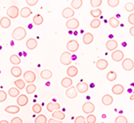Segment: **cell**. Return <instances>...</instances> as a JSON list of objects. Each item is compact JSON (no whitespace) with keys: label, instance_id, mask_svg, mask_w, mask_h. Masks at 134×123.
<instances>
[{"label":"cell","instance_id":"obj_25","mask_svg":"<svg viewBox=\"0 0 134 123\" xmlns=\"http://www.w3.org/2000/svg\"><path fill=\"white\" fill-rule=\"evenodd\" d=\"M61 85H62V87H64V88L69 89L70 87L72 86V80H71V78H70V77H65V78L62 79Z\"/></svg>","mask_w":134,"mask_h":123},{"label":"cell","instance_id":"obj_42","mask_svg":"<svg viewBox=\"0 0 134 123\" xmlns=\"http://www.w3.org/2000/svg\"><path fill=\"white\" fill-rule=\"evenodd\" d=\"M85 120H86V122L87 123H95L97 119H96V116L92 113V114H88L87 117L85 118Z\"/></svg>","mask_w":134,"mask_h":123},{"label":"cell","instance_id":"obj_48","mask_svg":"<svg viewBox=\"0 0 134 123\" xmlns=\"http://www.w3.org/2000/svg\"><path fill=\"white\" fill-rule=\"evenodd\" d=\"M127 21H128V23H129L130 25L134 26V13H131L130 15L128 16V18H127Z\"/></svg>","mask_w":134,"mask_h":123},{"label":"cell","instance_id":"obj_36","mask_svg":"<svg viewBox=\"0 0 134 123\" xmlns=\"http://www.w3.org/2000/svg\"><path fill=\"white\" fill-rule=\"evenodd\" d=\"M48 119L44 114H39V115L34 119V123H47Z\"/></svg>","mask_w":134,"mask_h":123},{"label":"cell","instance_id":"obj_12","mask_svg":"<svg viewBox=\"0 0 134 123\" xmlns=\"http://www.w3.org/2000/svg\"><path fill=\"white\" fill-rule=\"evenodd\" d=\"M118 45H119V43L115 40H109L106 42V48L110 51H115V49L118 48Z\"/></svg>","mask_w":134,"mask_h":123},{"label":"cell","instance_id":"obj_44","mask_svg":"<svg viewBox=\"0 0 134 123\" xmlns=\"http://www.w3.org/2000/svg\"><path fill=\"white\" fill-rule=\"evenodd\" d=\"M101 4H102V0H90V5L95 9H97Z\"/></svg>","mask_w":134,"mask_h":123},{"label":"cell","instance_id":"obj_14","mask_svg":"<svg viewBox=\"0 0 134 123\" xmlns=\"http://www.w3.org/2000/svg\"><path fill=\"white\" fill-rule=\"evenodd\" d=\"M66 96L69 99H75L77 97V91L75 89V87H70L66 91Z\"/></svg>","mask_w":134,"mask_h":123},{"label":"cell","instance_id":"obj_15","mask_svg":"<svg viewBox=\"0 0 134 123\" xmlns=\"http://www.w3.org/2000/svg\"><path fill=\"white\" fill-rule=\"evenodd\" d=\"M26 46L27 49H30V50H34V49L36 48V46H37V41L35 40V38H29L26 42Z\"/></svg>","mask_w":134,"mask_h":123},{"label":"cell","instance_id":"obj_19","mask_svg":"<svg viewBox=\"0 0 134 123\" xmlns=\"http://www.w3.org/2000/svg\"><path fill=\"white\" fill-rule=\"evenodd\" d=\"M112 92L114 95H118L119 96V95H121L124 92V88L120 84H115V86L112 88Z\"/></svg>","mask_w":134,"mask_h":123},{"label":"cell","instance_id":"obj_41","mask_svg":"<svg viewBox=\"0 0 134 123\" xmlns=\"http://www.w3.org/2000/svg\"><path fill=\"white\" fill-rule=\"evenodd\" d=\"M115 123H128V120H127V118L125 117V116L119 115L115 118Z\"/></svg>","mask_w":134,"mask_h":123},{"label":"cell","instance_id":"obj_45","mask_svg":"<svg viewBox=\"0 0 134 123\" xmlns=\"http://www.w3.org/2000/svg\"><path fill=\"white\" fill-rule=\"evenodd\" d=\"M108 5L110 7L112 8H115L116 6H119V0H108Z\"/></svg>","mask_w":134,"mask_h":123},{"label":"cell","instance_id":"obj_32","mask_svg":"<svg viewBox=\"0 0 134 123\" xmlns=\"http://www.w3.org/2000/svg\"><path fill=\"white\" fill-rule=\"evenodd\" d=\"M109 24H110V26L115 29V28H118L119 26V21L118 18H115V17H111V18L109 19Z\"/></svg>","mask_w":134,"mask_h":123},{"label":"cell","instance_id":"obj_49","mask_svg":"<svg viewBox=\"0 0 134 123\" xmlns=\"http://www.w3.org/2000/svg\"><path fill=\"white\" fill-rule=\"evenodd\" d=\"M10 123H23V120L21 117H14V118H12Z\"/></svg>","mask_w":134,"mask_h":123},{"label":"cell","instance_id":"obj_31","mask_svg":"<svg viewBox=\"0 0 134 123\" xmlns=\"http://www.w3.org/2000/svg\"><path fill=\"white\" fill-rule=\"evenodd\" d=\"M14 84H15L16 88L18 90H23L26 88V82L24 80H22V79H17L14 82Z\"/></svg>","mask_w":134,"mask_h":123},{"label":"cell","instance_id":"obj_5","mask_svg":"<svg viewBox=\"0 0 134 123\" xmlns=\"http://www.w3.org/2000/svg\"><path fill=\"white\" fill-rule=\"evenodd\" d=\"M95 110V105L91 101H87L84 105H82V111L86 114H92Z\"/></svg>","mask_w":134,"mask_h":123},{"label":"cell","instance_id":"obj_40","mask_svg":"<svg viewBox=\"0 0 134 123\" xmlns=\"http://www.w3.org/2000/svg\"><path fill=\"white\" fill-rule=\"evenodd\" d=\"M124 9H125V11L129 12V13H132L134 11V4L132 2H127L125 3L124 5Z\"/></svg>","mask_w":134,"mask_h":123},{"label":"cell","instance_id":"obj_3","mask_svg":"<svg viewBox=\"0 0 134 123\" xmlns=\"http://www.w3.org/2000/svg\"><path fill=\"white\" fill-rule=\"evenodd\" d=\"M6 14H7L8 18L9 19H16L18 16L20 15V10L19 8L15 6V5H13V6H10V7L7 9V12H6Z\"/></svg>","mask_w":134,"mask_h":123},{"label":"cell","instance_id":"obj_28","mask_svg":"<svg viewBox=\"0 0 134 123\" xmlns=\"http://www.w3.org/2000/svg\"><path fill=\"white\" fill-rule=\"evenodd\" d=\"M46 108H47V110L49 112H53L55 111V110L60 109V105L57 104V102H49L48 105H47V106H46Z\"/></svg>","mask_w":134,"mask_h":123},{"label":"cell","instance_id":"obj_53","mask_svg":"<svg viewBox=\"0 0 134 123\" xmlns=\"http://www.w3.org/2000/svg\"><path fill=\"white\" fill-rule=\"evenodd\" d=\"M0 123H9L7 121V120H1V121H0Z\"/></svg>","mask_w":134,"mask_h":123},{"label":"cell","instance_id":"obj_18","mask_svg":"<svg viewBox=\"0 0 134 123\" xmlns=\"http://www.w3.org/2000/svg\"><path fill=\"white\" fill-rule=\"evenodd\" d=\"M114 102V97L111 96V95H105L103 96L102 97V104L106 106H109V105H111Z\"/></svg>","mask_w":134,"mask_h":123},{"label":"cell","instance_id":"obj_50","mask_svg":"<svg viewBox=\"0 0 134 123\" xmlns=\"http://www.w3.org/2000/svg\"><path fill=\"white\" fill-rule=\"evenodd\" d=\"M26 4L27 5H30V6H34V5H36L37 4V0H26Z\"/></svg>","mask_w":134,"mask_h":123},{"label":"cell","instance_id":"obj_22","mask_svg":"<svg viewBox=\"0 0 134 123\" xmlns=\"http://www.w3.org/2000/svg\"><path fill=\"white\" fill-rule=\"evenodd\" d=\"M53 76V73L51 70H49V69H44V70H42L40 72V77L43 80H49V79H51Z\"/></svg>","mask_w":134,"mask_h":123},{"label":"cell","instance_id":"obj_21","mask_svg":"<svg viewBox=\"0 0 134 123\" xmlns=\"http://www.w3.org/2000/svg\"><path fill=\"white\" fill-rule=\"evenodd\" d=\"M78 73V70L77 68L74 66V65H71V66H69V68L67 69V74L68 76L70 77V78H72V77H75Z\"/></svg>","mask_w":134,"mask_h":123},{"label":"cell","instance_id":"obj_6","mask_svg":"<svg viewBox=\"0 0 134 123\" xmlns=\"http://www.w3.org/2000/svg\"><path fill=\"white\" fill-rule=\"evenodd\" d=\"M79 48V43L75 40H71L67 43V49L69 52H75Z\"/></svg>","mask_w":134,"mask_h":123},{"label":"cell","instance_id":"obj_29","mask_svg":"<svg viewBox=\"0 0 134 123\" xmlns=\"http://www.w3.org/2000/svg\"><path fill=\"white\" fill-rule=\"evenodd\" d=\"M8 95L11 97H18L20 96V90H18L15 87L10 88L9 91H8Z\"/></svg>","mask_w":134,"mask_h":123},{"label":"cell","instance_id":"obj_37","mask_svg":"<svg viewBox=\"0 0 134 123\" xmlns=\"http://www.w3.org/2000/svg\"><path fill=\"white\" fill-rule=\"evenodd\" d=\"M116 77H118V75H116L115 71H110L107 74V80H108L109 82H114L116 79Z\"/></svg>","mask_w":134,"mask_h":123},{"label":"cell","instance_id":"obj_9","mask_svg":"<svg viewBox=\"0 0 134 123\" xmlns=\"http://www.w3.org/2000/svg\"><path fill=\"white\" fill-rule=\"evenodd\" d=\"M124 58V54L121 50L119 49H115V51H113L112 53V59L115 62H120L121 60H123Z\"/></svg>","mask_w":134,"mask_h":123},{"label":"cell","instance_id":"obj_34","mask_svg":"<svg viewBox=\"0 0 134 123\" xmlns=\"http://www.w3.org/2000/svg\"><path fill=\"white\" fill-rule=\"evenodd\" d=\"M90 15L92 16L94 19H98L102 15V10L99 9V8H97V9H92L91 11H90Z\"/></svg>","mask_w":134,"mask_h":123},{"label":"cell","instance_id":"obj_26","mask_svg":"<svg viewBox=\"0 0 134 123\" xmlns=\"http://www.w3.org/2000/svg\"><path fill=\"white\" fill-rule=\"evenodd\" d=\"M31 13H32V11H31L30 8L24 7V8H22V10L20 11V15H21L22 18H27V17H30V16L31 15Z\"/></svg>","mask_w":134,"mask_h":123},{"label":"cell","instance_id":"obj_8","mask_svg":"<svg viewBox=\"0 0 134 123\" xmlns=\"http://www.w3.org/2000/svg\"><path fill=\"white\" fill-rule=\"evenodd\" d=\"M123 70L125 71H131L134 68V62L133 60L130 58H125L122 60V63H121Z\"/></svg>","mask_w":134,"mask_h":123},{"label":"cell","instance_id":"obj_33","mask_svg":"<svg viewBox=\"0 0 134 123\" xmlns=\"http://www.w3.org/2000/svg\"><path fill=\"white\" fill-rule=\"evenodd\" d=\"M71 4L72 10H77V9H79L82 6L83 2H82V0H72Z\"/></svg>","mask_w":134,"mask_h":123},{"label":"cell","instance_id":"obj_17","mask_svg":"<svg viewBox=\"0 0 134 123\" xmlns=\"http://www.w3.org/2000/svg\"><path fill=\"white\" fill-rule=\"evenodd\" d=\"M108 65H109L108 61H107L106 59H103V58H102V59H99L96 62L97 69H99V70H101V71L105 70L106 68L108 67Z\"/></svg>","mask_w":134,"mask_h":123},{"label":"cell","instance_id":"obj_24","mask_svg":"<svg viewBox=\"0 0 134 123\" xmlns=\"http://www.w3.org/2000/svg\"><path fill=\"white\" fill-rule=\"evenodd\" d=\"M93 40H94V37L91 33H86V34H84L83 37H82V41H83L84 45H90V43H92Z\"/></svg>","mask_w":134,"mask_h":123},{"label":"cell","instance_id":"obj_4","mask_svg":"<svg viewBox=\"0 0 134 123\" xmlns=\"http://www.w3.org/2000/svg\"><path fill=\"white\" fill-rule=\"evenodd\" d=\"M60 62L63 64V65L69 66L71 63V54L69 51L63 52L61 54V57H60Z\"/></svg>","mask_w":134,"mask_h":123},{"label":"cell","instance_id":"obj_39","mask_svg":"<svg viewBox=\"0 0 134 123\" xmlns=\"http://www.w3.org/2000/svg\"><path fill=\"white\" fill-rule=\"evenodd\" d=\"M101 25V22L99 19H93L91 22H90V27L92 29H98Z\"/></svg>","mask_w":134,"mask_h":123},{"label":"cell","instance_id":"obj_2","mask_svg":"<svg viewBox=\"0 0 134 123\" xmlns=\"http://www.w3.org/2000/svg\"><path fill=\"white\" fill-rule=\"evenodd\" d=\"M23 80L27 84H34V82L36 80V75L34 71H26L24 73V79Z\"/></svg>","mask_w":134,"mask_h":123},{"label":"cell","instance_id":"obj_43","mask_svg":"<svg viewBox=\"0 0 134 123\" xmlns=\"http://www.w3.org/2000/svg\"><path fill=\"white\" fill-rule=\"evenodd\" d=\"M41 110H42V107H41L40 105L35 104V105H32V111H34V113H36V114H40Z\"/></svg>","mask_w":134,"mask_h":123},{"label":"cell","instance_id":"obj_46","mask_svg":"<svg viewBox=\"0 0 134 123\" xmlns=\"http://www.w3.org/2000/svg\"><path fill=\"white\" fill-rule=\"evenodd\" d=\"M7 100V94L4 91H0V102H4Z\"/></svg>","mask_w":134,"mask_h":123},{"label":"cell","instance_id":"obj_10","mask_svg":"<svg viewBox=\"0 0 134 123\" xmlns=\"http://www.w3.org/2000/svg\"><path fill=\"white\" fill-rule=\"evenodd\" d=\"M75 89L77 91V93H80V94H84L86 93L88 89H89V86H88V84L87 83H84V82H80L78 83L76 87H75Z\"/></svg>","mask_w":134,"mask_h":123},{"label":"cell","instance_id":"obj_13","mask_svg":"<svg viewBox=\"0 0 134 123\" xmlns=\"http://www.w3.org/2000/svg\"><path fill=\"white\" fill-rule=\"evenodd\" d=\"M29 102V97H26V95H20L19 97H17V104L19 106H26Z\"/></svg>","mask_w":134,"mask_h":123},{"label":"cell","instance_id":"obj_16","mask_svg":"<svg viewBox=\"0 0 134 123\" xmlns=\"http://www.w3.org/2000/svg\"><path fill=\"white\" fill-rule=\"evenodd\" d=\"M52 118L62 121V120H64L66 118V114L63 111H61V110L58 109V110H55V111L52 112Z\"/></svg>","mask_w":134,"mask_h":123},{"label":"cell","instance_id":"obj_23","mask_svg":"<svg viewBox=\"0 0 134 123\" xmlns=\"http://www.w3.org/2000/svg\"><path fill=\"white\" fill-rule=\"evenodd\" d=\"M5 111L10 114H16L20 112V106L19 105H9L5 108Z\"/></svg>","mask_w":134,"mask_h":123},{"label":"cell","instance_id":"obj_7","mask_svg":"<svg viewBox=\"0 0 134 123\" xmlns=\"http://www.w3.org/2000/svg\"><path fill=\"white\" fill-rule=\"evenodd\" d=\"M66 27H67L69 30H76L78 27H79V21L75 18H71L67 21Z\"/></svg>","mask_w":134,"mask_h":123},{"label":"cell","instance_id":"obj_52","mask_svg":"<svg viewBox=\"0 0 134 123\" xmlns=\"http://www.w3.org/2000/svg\"><path fill=\"white\" fill-rule=\"evenodd\" d=\"M129 34H130L132 37H134V26H132L130 29H129Z\"/></svg>","mask_w":134,"mask_h":123},{"label":"cell","instance_id":"obj_38","mask_svg":"<svg viewBox=\"0 0 134 123\" xmlns=\"http://www.w3.org/2000/svg\"><path fill=\"white\" fill-rule=\"evenodd\" d=\"M26 91L29 95H31V94H34V92L36 91V86H35L34 84H29V85L26 87Z\"/></svg>","mask_w":134,"mask_h":123},{"label":"cell","instance_id":"obj_20","mask_svg":"<svg viewBox=\"0 0 134 123\" xmlns=\"http://www.w3.org/2000/svg\"><path fill=\"white\" fill-rule=\"evenodd\" d=\"M0 26L2 27L3 29H8L11 26V20L8 17H2L0 19Z\"/></svg>","mask_w":134,"mask_h":123},{"label":"cell","instance_id":"obj_11","mask_svg":"<svg viewBox=\"0 0 134 123\" xmlns=\"http://www.w3.org/2000/svg\"><path fill=\"white\" fill-rule=\"evenodd\" d=\"M62 16H63V18L65 19H68V20H70L74 16H75V10H72L71 8H65L62 12Z\"/></svg>","mask_w":134,"mask_h":123},{"label":"cell","instance_id":"obj_30","mask_svg":"<svg viewBox=\"0 0 134 123\" xmlns=\"http://www.w3.org/2000/svg\"><path fill=\"white\" fill-rule=\"evenodd\" d=\"M10 62H11L14 66H18V65L21 63V58H20L19 55L13 54V55H11V57H10Z\"/></svg>","mask_w":134,"mask_h":123},{"label":"cell","instance_id":"obj_35","mask_svg":"<svg viewBox=\"0 0 134 123\" xmlns=\"http://www.w3.org/2000/svg\"><path fill=\"white\" fill-rule=\"evenodd\" d=\"M32 21H34V25H36V26H40L41 24L43 23V17H42L41 15H39V14H37V15H35Z\"/></svg>","mask_w":134,"mask_h":123},{"label":"cell","instance_id":"obj_1","mask_svg":"<svg viewBox=\"0 0 134 123\" xmlns=\"http://www.w3.org/2000/svg\"><path fill=\"white\" fill-rule=\"evenodd\" d=\"M26 37V31L23 27H18L12 33V37L15 41H22Z\"/></svg>","mask_w":134,"mask_h":123},{"label":"cell","instance_id":"obj_27","mask_svg":"<svg viewBox=\"0 0 134 123\" xmlns=\"http://www.w3.org/2000/svg\"><path fill=\"white\" fill-rule=\"evenodd\" d=\"M11 74L13 77L15 78H19L20 76L22 75V69L19 66H13L11 68Z\"/></svg>","mask_w":134,"mask_h":123},{"label":"cell","instance_id":"obj_47","mask_svg":"<svg viewBox=\"0 0 134 123\" xmlns=\"http://www.w3.org/2000/svg\"><path fill=\"white\" fill-rule=\"evenodd\" d=\"M75 123H86V120L82 115H79L75 119Z\"/></svg>","mask_w":134,"mask_h":123},{"label":"cell","instance_id":"obj_51","mask_svg":"<svg viewBox=\"0 0 134 123\" xmlns=\"http://www.w3.org/2000/svg\"><path fill=\"white\" fill-rule=\"evenodd\" d=\"M47 123H63V122H62V121H60V120L54 119V118H50V119L47 121Z\"/></svg>","mask_w":134,"mask_h":123},{"label":"cell","instance_id":"obj_54","mask_svg":"<svg viewBox=\"0 0 134 123\" xmlns=\"http://www.w3.org/2000/svg\"><path fill=\"white\" fill-rule=\"evenodd\" d=\"M129 99H130V101H133V100H134V95H132V96H131Z\"/></svg>","mask_w":134,"mask_h":123}]
</instances>
